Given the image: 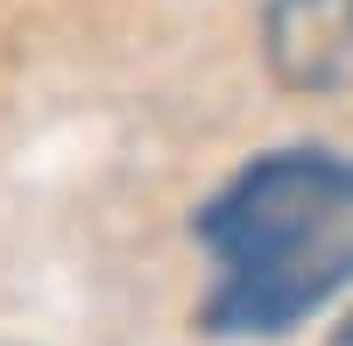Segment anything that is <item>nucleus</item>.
I'll return each mask as SVG.
<instances>
[{
    "instance_id": "f257e3e1",
    "label": "nucleus",
    "mask_w": 353,
    "mask_h": 346,
    "mask_svg": "<svg viewBox=\"0 0 353 346\" xmlns=\"http://www.w3.org/2000/svg\"><path fill=\"white\" fill-rule=\"evenodd\" d=\"M191 234L205 247L198 332L212 339H283L311 311L353 290V156L339 149H269L241 163L198 205Z\"/></svg>"
},
{
    "instance_id": "7ed1b4c3",
    "label": "nucleus",
    "mask_w": 353,
    "mask_h": 346,
    "mask_svg": "<svg viewBox=\"0 0 353 346\" xmlns=\"http://www.w3.org/2000/svg\"><path fill=\"white\" fill-rule=\"evenodd\" d=\"M332 346H353V311H346V325L332 332Z\"/></svg>"
},
{
    "instance_id": "f03ea898",
    "label": "nucleus",
    "mask_w": 353,
    "mask_h": 346,
    "mask_svg": "<svg viewBox=\"0 0 353 346\" xmlns=\"http://www.w3.org/2000/svg\"><path fill=\"white\" fill-rule=\"evenodd\" d=\"M261 50L290 92L339 99L353 92V0H269L261 8Z\"/></svg>"
}]
</instances>
